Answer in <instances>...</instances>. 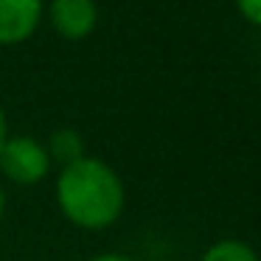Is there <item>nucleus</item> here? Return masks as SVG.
I'll use <instances>...</instances> for the list:
<instances>
[{
  "instance_id": "6",
  "label": "nucleus",
  "mask_w": 261,
  "mask_h": 261,
  "mask_svg": "<svg viewBox=\"0 0 261 261\" xmlns=\"http://www.w3.org/2000/svg\"><path fill=\"white\" fill-rule=\"evenodd\" d=\"M202 261H258V258H255L253 247H247L244 242L227 239V242L214 244V247L202 255Z\"/></svg>"
},
{
  "instance_id": "5",
  "label": "nucleus",
  "mask_w": 261,
  "mask_h": 261,
  "mask_svg": "<svg viewBox=\"0 0 261 261\" xmlns=\"http://www.w3.org/2000/svg\"><path fill=\"white\" fill-rule=\"evenodd\" d=\"M82 146L85 143H82L79 132H73V129H57L51 135V154L62 166H70L76 160H82Z\"/></svg>"
},
{
  "instance_id": "1",
  "label": "nucleus",
  "mask_w": 261,
  "mask_h": 261,
  "mask_svg": "<svg viewBox=\"0 0 261 261\" xmlns=\"http://www.w3.org/2000/svg\"><path fill=\"white\" fill-rule=\"evenodd\" d=\"M59 208L82 227H107L124 208V186L107 163L82 158L65 166L57 182Z\"/></svg>"
},
{
  "instance_id": "9",
  "label": "nucleus",
  "mask_w": 261,
  "mask_h": 261,
  "mask_svg": "<svg viewBox=\"0 0 261 261\" xmlns=\"http://www.w3.org/2000/svg\"><path fill=\"white\" fill-rule=\"evenodd\" d=\"M93 261H132V258H124V255H113V253H107V255H98V258H93Z\"/></svg>"
},
{
  "instance_id": "3",
  "label": "nucleus",
  "mask_w": 261,
  "mask_h": 261,
  "mask_svg": "<svg viewBox=\"0 0 261 261\" xmlns=\"http://www.w3.org/2000/svg\"><path fill=\"white\" fill-rule=\"evenodd\" d=\"M40 0H0V42H20L34 34L40 23Z\"/></svg>"
},
{
  "instance_id": "2",
  "label": "nucleus",
  "mask_w": 261,
  "mask_h": 261,
  "mask_svg": "<svg viewBox=\"0 0 261 261\" xmlns=\"http://www.w3.org/2000/svg\"><path fill=\"white\" fill-rule=\"evenodd\" d=\"M0 169L20 186H34L48 174V152L34 138H12L0 149Z\"/></svg>"
},
{
  "instance_id": "8",
  "label": "nucleus",
  "mask_w": 261,
  "mask_h": 261,
  "mask_svg": "<svg viewBox=\"0 0 261 261\" xmlns=\"http://www.w3.org/2000/svg\"><path fill=\"white\" fill-rule=\"evenodd\" d=\"M3 143H6V115L0 110V149H3Z\"/></svg>"
},
{
  "instance_id": "10",
  "label": "nucleus",
  "mask_w": 261,
  "mask_h": 261,
  "mask_svg": "<svg viewBox=\"0 0 261 261\" xmlns=\"http://www.w3.org/2000/svg\"><path fill=\"white\" fill-rule=\"evenodd\" d=\"M0 214H3V191H0Z\"/></svg>"
},
{
  "instance_id": "7",
  "label": "nucleus",
  "mask_w": 261,
  "mask_h": 261,
  "mask_svg": "<svg viewBox=\"0 0 261 261\" xmlns=\"http://www.w3.org/2000/svg\"><path fill=\"white\" fill-rule=\"evenodd\" d=\"M239 9L250 23L261 25V0H239Z\"/></svg>"
},
{
  "instance_id": "4",
  "label": "nucleus",
  "mask_w": 261,
  "mask_h": 261,
  "mask_svg": "<svg viewBox=\"0 0 261 261\" xmlns=\"http://www.w3.org/2000/svg\"><path fill=\"white\" fill-rule=\"evenodd\" d=\"M51 20L62 37L82 40L96 25V3L93 0H54Z\"/></svg>"
}]
</instances>
